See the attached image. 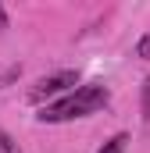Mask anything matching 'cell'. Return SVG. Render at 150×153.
I'll return each mask as SVG.
<instances>
[{"instance_id":"cell-2","label":"cell","mask_w":150,"mask_h":153,"mask_svg":"<svg viewBox=\"0 0 150 153\" xmlns=\"http://www.w3.org/2000/svg\"><path fill=\"white\" fill-rule=\"evenodd\" d=\"M72 89H79V71H54V75H43L29 89V103H43L46 107V100L54 103V100H61V96H68Z\"/></svg>"},{"instance_id":"cell-3","label":"cell","mask_w":150,"mask_h":153,"mask_svg":"<svg viewBox=\"0 0 150 153\" xmlns=\"http://www.w3.org/2000/svg\"><path fill=\"white\" fill-rule=\"evenodd\" d=\"M125 146H129V135H125V132H118V135H111V139H107L97 153H125Z\"/></svg>"},{"instance_id":"cell-6","label":"cell","mask_w":150,"mask_h":153,"mask_svg":"<svg viewBox=\"0 0 150 153\" xmlns=\"http://www.w3.org/2000/svg\"><path fill=\"white\" fill-rule=\"evenodd\" d=\"M0 153H18V143H14L4 128H0Z\"/></svg>"},{"instance_id":"cell-7","label":"cell","mask_w":150,"mask_h":153,"mask_svg":"<svg viewBox=\"0 0 150 153\" xmlns=\"http://www.w3.org/2000/svg\"><path fill=\"white\" fill-rule=\"evenodd\" d=\"M7 25H11V22H7V11H4V4H0V36L7 32Z\"/></svg>"},{"instance_id":"cell-5","label":"cell","mask_w":150,"mask_h":153,"mask_svg":"<svg viewBox=\"0 0 150 153\" xmlns=\"http://www.w3.org/2000/svg\"><path fill=\"white\" fill-rule=\"evenodd\" d=\"M136 57L150 61V32H143V36H140V43H136Z\"/></svg>"},{"instance_id":"cell-1","label":"cell","mask_w":150,"mask_h":153,"mask_svg":"<svg viewBox=\"0 0 150 153\" xmlns=\"http://www.w3.org/2000/svg\"><path fill=\"white\" fill-rule=\"evenodd\" d=\"M107 100H111V93H107L104 82H86V85L72 89L68 96H61V100L39 107L36 121H39V125H64V121H79V117H89V114H97L100 107H107Z\"/></svg>"},{"instance_id":"cell-4","label":"cell","mask_w":150,"mask_h":153,"mask_svg":"<svg viewBox=\"0 0 150 153\" xmlns=\"http://www.w3.org/2000/svg\"><path fill=\"white\" fill-rule=\"evenodd\" d=\"M140 111H143V121L150 125V75L143 78V89H140Z\"/></svg>"}]
</instances>
